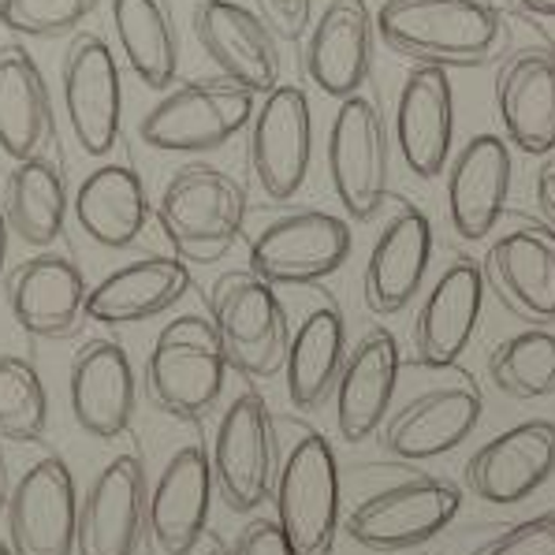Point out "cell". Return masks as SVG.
<instances>
[{"instance_id": "cell-1", "label": "cell", "mask_w": 555, "mask_h": 555, "mask_svg": "<svg viewBox=\"0 0 555 555\" xmlns=\"http://www.w3.org/2000/svg\"><path fill=\"white\" fill-rule=\"evenodd\" d=\"M377 34L391 53L425 67H485L511 46V23L492 0H384Z\"/></svg>"}, {"instance_id": "cell-2", "label": "cell", "mask_w": 555, "mask_h": 555, "mask_svg": "<svg viewBox=\"0 0 555 555\" xmlns=\"http://www.w3.org/2000/svg\"><path fill=\"white\" fill-rule=\"evenodd\" d=\"M246 186L217 165H183L165 183L153 217L176 258L212 264L232 254L246 224Z\"/></svg>"}, {"instance_id": "cell-3", "label": "cell", "mask_w": 555, "mask_h": 555, "mask_svg": "<svg viewBox=\"0 0 555 555\" xmlns=\"http://www.w3.org/2000/svg\"><path fill=\"white\" fill-rule=\"evenodd\" d=\"M228 354L217 328L202 313L168 321L146 358V391L160 414L176 422H205L228 384Z\"/></svg>"}, {"instance_id": "cell-4", "label": "cell", "mask_w": 555, "mask_h": 555, "mask_svg": "<svg viewBox=\"0 0 555 555\" xmlns=\"http://www.w3.org/2000/svg\"><path fill=\"white\" fill-rule=\"evenodd\" d=\"M209 321L224 344L228 365L250 380L284 373L292 324L276 287L250 269L224 272L209 292Z\"/></svg>"}, {"instance_id": "cell-5", "label": "cell", "mask_w": 555, "mask_h": 555, "mask_svg": "<svg viewBox=\"0 0 555 555\" xmlns=\"http://www.w3.org/2000/svg\"><path fill=\"white\" fill-rule=\"evenodd\" d=\"M258 93L232 79H194L168 90L142 116L139 139L160 153H209L254 124Z\"/></svg>"}, {"instance_id": "cell-6", "label": "cell", "mask_w": 555, "mask_h": 555, "mask_svg": "<svg viewBox=\"0 0 555 555\" xmlns=\"http://www.w3.org/2000/svg\"><path fill=\"white\" fill-rule=\"evenodd\" d=\"M276 522L295 555H332L339 533V463L321 433H302L280 466Z\"/></svg>"}, {"instance_id": "cell-7", "label": "cell", "mask_w": 555, "mask_h": 555, "mask_svg": "<svg viewBox=\"0 0 555 555\" xmlns=\"http://www.w3.org/2000/svg\"><path fill=\"white\" fill-rule=\"evenodd\" d=\"M463 507V489L448 477L414 474L365 496L347 515V533L370 552H410L440 537Z\"/></svg>"}, {"instance_id": "cell-8", "label": "cell", "mask_w": 555, "mask_h": 555, "mask_svg": "<svg viewBox=\"0 0 555 555\" xmlns=\"http://www.w3.org/2000/svg\"><path fill=\"white\" fill-rule=\"evenodd\" d=\"M212 477L217 492L235 515H250L264 500H272L280 477V443L269 403L258 391H243L220 414L212 437Z\"/></svg>"}, {"instance_id": "cell-9", "label": "cell", "mask_w": 555, "mask_h": 555, "mask_svg": "<svg viewBox=\"0 0 555 555\" xmlns=\"http://www.w3.org/2000/svg\"><path fill=\"white\" fill-rule=\"evenodd\" d=\"M351 258V220L324 209H292L250 238V272L272 287H310Z\"/></svg>"}, {"instance_id": "cell-10", "label": "cell", "mask_w": 555, "mask_h": 555, "mask_svg": "<svg viewBox=\"0 0 555 555\" xmlns=\"http://www.w3.org/2000/svg\"><path fill=\"white\" fill-rule=\"evenodd\" d=\"M328 179L344 212L358 224L384 209L391 183V139L380 108L370 98L339 101L328 131Z\"/></svg>"}, {"instance_id": "cell-11", "label": "cell", "mask_w": 555, "mask_h": 555, "mask_svg": "<svg viewBox=\"0 0 555 555\" xmlns=\"http://www.w3.org/2000/svg\"><path fill=\"white\" fill-rule=\"evenodd\" d=\"M60 82L72 139L90 157H108L124 127V82L108 41L90 30L75 34L60 60Z\"/></svg>"}, {"instance_id": "cell-12", "label": "cell", "mask_w": 555, "mask_h": 555, "mask_svg": "<svg viewBox=\"0 0 555 555\" xmlns=\"http://www.w3.org/2000/svg\"><path fill=\"white\" fill-rule=\"evenodd\" d=\"M79 507L72 466L60 455H41L23 469L8 500V537L15 555H75L79 548Z\"/></svg>"}, {"instance_id": "cell-13", "label": "cell", "mask_w": 555, "mask_h": 555, "mask_svg": "<svg viewBox=\"0 0 555 555\" xmlns=\"http://www.w3.org/2000/svg\"><path fill=\"white\" fill-rule=\"evenodd\" d=\"M485 414V396L469 373L455 370V377L437 388L414 396L406 406H399L384 425V451L403 463H429L459 443L474 437Z\"/></svg>"}, {"instance_id": "cell-14", "label": "cell", "mask_w": 555, "mask_h": 555, "mask_svg": "<svg viewBox=\"0 0 555 555\" xmlns=\"http://www.w3.org/2000/svg\"><path fill=\"white\" fill-rule=\"evenodd\" d=\"M313 160L310 98L295 82L264 93L250 124V168L269 202H292Z\"/></svg>"}, {"instance_id": "cell-15", "label": "cell", "mask_w": 555, "mask_h": 555, "mask_svg": "<svg viewBox=\"0 0 555 555\" xmlns=\"http://www.w3.org/2000/svg\"><path fill=\"white\" fill-rule=\"evenodd\" d=\"M485 287L507 306L515 318L533 328L555 321V228L518 224L503 228L481 258Z\"/></svg>"}, {"instance_id": "cell-16", "label": "cell", "mask_w": 555, "mask_h": 555, "mask_svg": "<svg viewBox=\"0 0 555 555\" xmlns=\"http://www.w3.org/2000/svg\"><path fill=\"white\" fill-rule=\"evenodd\" d=\"M87 276L67 254L41 250L4 276V302L12 321L34 339H72L87 318Z\"/></svg>"}, {"instance_id": "cell-17", "label": "cell", "mask_w": 555, "mask_h": 555, "mask_svg": "<svg viewBox=\"0 0 555 555\" xmlns=\"http://www.w3.org/2000/svg\"><path fill=\"white\" fill-rule=\"evenodd\" d=\"M485 272L469 254H455L414 313V354L425 370H455L474 344L485 306Z\"/></svg>"}, {"instance_id": "cell-18", "label": "cell", "mask_w": 555, "mask_h": 555, "mask_svg": "<svg viewBox=\"0 0 555 555\" xmlns=\"http://www.w3.org/2000/svg\"><path fill=\"white\" fill-rule=\"evenodd\" d=\"M217 477L202 443H183L150 489L146 548L150 555H191L209 526Z\"/></svg>"}, {"instance_id": "cell-19", "label": "cell", "mask_w": 555, "mask_h": 555, "mask_svg": "<svg viewBox=\"0 0 555 555\" xmlns=\"http://www.w3.org/2000/svg\"><path fill=\"white\" fill-rule=\"evenodd\" d=\"M191 27L224 79L261 98L280 87V38L258 12L235 0H198Z\"/></svg>"}, {"instance_id": "cell-20", "label": "cell", "mask_w": 555, "mask_h": 555, "mask_svg": "<svg viewBox=\"0 0 555 555\" xmlns=\"http://www.w3.org/2000/svg\"><path fill=\"white\" fill-rule=\"evenodd\" d=\"M555 474V422L511 425L485 440L466 463V489L492 507H515L533 496Z\"/></svg>"}, {"instance_id": "cell-21", "label": "cell", "mask_w": 555, "mask_h": 555, "mask_svg": "<svg viewBox=\"0 0 555 555\" xmlns=\"http://www.w3.org/2000/svg\"><path fill=\"white\" fill-rule=\"evenodd\" d=\"M150 485L139 455H116L90 481L79 507L75 555H134L146 541Z\"/></svg>"}, {"instance_id": "cell-22", "label": "cell", "mask_w": 555, "mask_h": 555, "mask_svg": "<svg viewBox=\"0 0 555 555\" xmlns=\"http://www.w3.org/2000/svg\"><path fill=\"white\" fill-rule=\"evenodd\" d=\"M67 399L79 429L93 440H116L131 429L139 410V377L131 354L116 339H90L67 373Z\"/></svg>"}, {"instance_id": "cell-23", "label": "cell", "mask_w": 555, "mask_h": 555, "mask_svg": "<svg viewBox=\"0 0 555 555\" xmlns=\"http://www.w3.org/2000/svg\"><path fill=\"white\" fill-rule=\"evenodd\" d=\"M377 15L365 0H328L306 38V75L324 98L347 101L373 72Z\"/></svg>"}, {"instance_id": "cell-24", "label": "cell", "mask_w": 555, "mask_h": 555, "mask_svg": "<svg viewBox=\"0 0 555 555\" xmlns=\"http://www.w3.org/2000/svg\"><path fill=\"white\" fill-rule=\"evenodd\" d=\"M433 261V224L414 202H399L384 220L365 261L362 292L377 318H396L417 298Z\"/></svg>"}, {"instance_id": "cell-25", "label": "cell", "mask_w": 555, "mask_h": 555, "mask_svg": "<svg viewBox=\"0 0 555 555\" xmlns=\"http://www.w3.org/2000/svg\"><path fill=\"white\" fill-rule=\"evenodd\" d=\"M455 90L443 67L414 64L396 101V146L417 179H437L451 165Z\"/></svg>"}, {"instance_id": "cell-26", "label": "cell", "mask_w": 555, "mask_h": 555, "mask_svg": "<svg viewBox=\"0 0 555 555\" xmlns=\"http://www.w3.org/2000/svg\"><path fill=\"white\" fill-rule=\"evenodd\" d=\"M496 113L503 134L529 157L555 153V49H515L496 72Z\"/></svg>"}, {"instance_id": "cell-27", "label": "cell", "mask_w": 555, "mask_h": 555, "mask_svg": "<svg viewBox=\"0 0 555 555\" xmlns=\"http://www.w3.org/2000/svg\"><path fill=\"white\" fill-rule=\"evenodd\" d=\"M399 344L388 328H370L347 351L344 373L336 384V429L347 443H365L384 429V417L399 384Z\"/></svg>"}, {"instance_id": "cell-28", "label": "cell", "mask_w": 555, "mask_h": 555, "mask_svg": "<svg viewBox=\"0 0 555 555\" xmlns=\"http://www.w3.org/2000/svg\"><path fill=\"white\" fill-rule=\"evenodd\" d=\"M511 146L500 134H474L448 165V220L459 238L477 243L507 212Z\"/></svg>"}, {"instance_id": "cell-29", "label": "cell", "mask_w": 555, "mask_h": 555, "mask_svg": "<svg viewBox=\"0 0 555 555\" xmlns=\"http://www.w3.org/2000/svg\"><path fill=\"white\" fill-rule=\"evenodd\" d=\"M186 292H191V269H186L183 258L146 254L139 261L119 264L101 284L90 287L87 318L108 324V328L142 324L168 313Z\"/></svg>"}, {"instance_id": "cell-30", "label": "cell", "mask_w": 555, "mask_h": 555, "mask_svg": "<svg viewBox=\"0 0 555 555\" xmlns=\"http://www.w3.org/2000/svg\"><path fill=\"white\" fill-rule=\"evenodd\" d=\"M53 93L23 46L0 49V153L12 165L53 150Z\"/></svg>"}, {"instance_id": "cell-31", "label": "cell", "mask_w": 555, "mask_h": 555, "mask_svg": "<svg viewBox=\"0 0 555 555\" xmlns=\"http://www.w3.org/2000/svg\"><path fill=\"white\" fill-rule=\"evenodd\" d=\"M75 224L105 250H127L146 232L150 194L142 176L124 160L101 165L82 179L72 198Z\"/></svg>"}, {"instance_id": "cell-32", "label": "cell", "mask_w": 555, "mask_h": 555, "mask_svg": "<svg viewBox=\"0 0 555 555\" xmlns=\"http://www.w3.org/2000/svg\"><path fill=\"white\" fill-rule=\"evenodd\" d=\"M347 351L351 347H347L344 310L332 298H324L298 321V328L292 332V347H287L284 384L295 410H318L324 406V399L336 396Z\"/></svg>"}, {"instance_id": "cell-33", "label": "cell", "mask_w": 555, "mask_h": 555, "mask_svg": "<svg viewBox=\"0 0 555 555\" xmlns=\"http://www.w3.org/2000/svg\"><path fill=\"white\" fill-rule=\"evenodd\" d=\"M4 217L15 238H23L27 246L49 250L67 224V176L60 153L46 150L38 157L23 160L12 168V176L4 179Z\"/></svg>"}, {"instance_id": "cell-34", "label": "cell", "mask_w": 555, "mask_h": 555, "mask_svg": "<svg viewBox=\"0 0 555 555\" xmlns=\"http://www.w3.org/2000/svg\"><path fill=\"white\" fill-rule=\"evenodd\" d=\"M116 41L134 79L150 90H168L179 72V30L168 0H108Z\"/></svg>"}, {"instance_id": "cell-35", "label": "cell", "mask_w": 555, "mask_h": 555, "mask_svg": "<svg viewBox=\"0 0 555 555\" xmlns=\"http://www.w3.org/2000/svg\"><path fill=\"white\" fill-rule=\"evenodd\" d=\"M489 380L511 399L555 396V332L526 328L496 344L489 354Z\"/></svg>"}, {"instance_id": "cell-36", "label": "cell", "mask_w": 555, "mask_h": 555, "mask_svg": "<svg viewBox=\"0 0 555 555\" xmlns=\"http://www.w3.org/2000/svg\"><path fill=\"white\" fill-rule=\"evenodd\" d=\"M49 433V391L27 358L0 354V443H38Z\"/></svg>"}, {"instance_id": "cell-37", "label": "cell", "mask_w": 555, "mask_h": 555, "mask_svg": "<svg viewBox=\"0 0 555 555\" xmlns=\"http://www.w3.org/2000/svg\"><path fill=\"white\" fill-rule=\"evenodd\" d=\"M98 8L101 0H0V23L23 38H75Z\"/></svg>"}, {"instance_id": "cell-38", "label": "cell", "mask_w": 555, "mask_h": 555, "mask_svg": "<svg viewBox=\"0 0 555 555\" xmlns=\"http://www.w3.org/2000/svg\"><path fill=\"white\" fill-rule=\"evenodd\" d=\"M469 555H555V511L507 526Z\"/></svg>"}, {"instance_id": "cell-39", "label": "cell", "mask_w": 555, "mask_h": 555, "mask_svg": "<svg viewBox=\"0 0 555 555\" xmlns=\"http://www.w3.org/2000/svg\"><path fill=\"white\" fill-rule=\"evenodd\" d=\"M254 4L280 41H298L313 27V0H254Z\"/></svg>"}, {"instance_id": "cell-40", "label": "cell", "mask_w": 555, "mask_h": 555, "mask_svg": "<svg viewBox=\"0 0 555 555\" xmlns=\"http://www.w3.org/2000/svg\"><path fill=\"white\" fill-rule=\"evenodd\" d=\"M232 555H295V548L276 518H254V522H246L243 533L235 537Z\"/></svg>"}, {"instance_id": "cell-41", "label": "cell", "mask_w": 555, "mask_h": 555, "mask_svg": "<svg viewBox=\"0 0 555 555\" xmlns=\"http://www.w3.org/2000/svg\"><path fill=\"white\" fill-rule=\"evenodd\" d=\"M537 205H541L544 220L555 228V153H548V157L541 160V168H537Z\"/></svg>"}, {"instance_id": "cell-42", "label": "cell", "mask_w": 555, "mask_h": 555, "mask_svg": "<svg viewBox=\"0 0 555 555\" xmlns=\"http://www.w3.org/2000/svg\"><path fill=\"white\" fill-rule=\"evenodd\" d=\"M526 15H541V20H555V0H515Z\"/></svg>"}, {"instance_id": "cell-43", "label": "cell", "mask_w": 555, "mask_h": 555, "mask_svg": "<svg viewBox=\"0 0 555 555\" xmlns=\"http://www.w3.org/2000/svg\"><path fill=\"white\" fill-rule=\"evenodd\" d=\"M8 238H12V228H8L4 205H0V280H4V264H8Z\"/></svg>"}, {"instance_id": "cell-44", "label": "cell", "mask_w": 555, "mask_h": 555, "mask_svg": "<svg viewBox=\"0 0 555 555\" xmlns=\"http://www.w3.org/2000/svg\"><path fill=\"white\" fill-rule=\"evenodd\" d=\"M8 500H12V489H8V466H4V451H0V515L8 511Z\"/></svg>"}, {"instance_id": "cell-45", "label": "cell", "mask_w": 555, "mask_h": 555, "mask_svg": "<svg viewBox=\"0 0 555 555\" xmlns=\"http://www.w3.org/2000/svg\"><path fill=\"white\" fill-rule=\"evenodd\" d=\"M0 555H15V552H12V544H4V541H0Z\"/></svg>"}, {"instance_id": "cell-46", "label": "cell", "mask_w": 555, "mask_h": 555, "mask_svg": "<svg viewBox=\"0 0 555 555\" xmlns=\"http://www.w3.org/2000/svg\"><path fill=\"white\" fill-rule=\"evenodd\" d=\"M205 555H232V552H224V548H209Z\"/></svg>"}]
</instances>
